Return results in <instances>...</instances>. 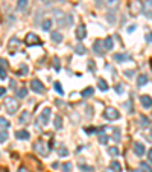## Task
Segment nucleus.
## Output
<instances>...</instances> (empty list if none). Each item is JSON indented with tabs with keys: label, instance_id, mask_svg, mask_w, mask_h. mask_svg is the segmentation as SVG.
Listing matches in <instances>:
<instances>
[{
	"label": "nucleus",
	"instance_id": "obj_1",
	"mask_svg": "<svg viewBox=\"0 0 152 172\" xmlns=\"http://www.w3.org/2000/svg\"><path fill=\"white\" fill-rule=\"evenodd\" d=\"M34 149H35V152H37V154L43 155V157H46V155L50 152V148H49V145H47L44 140H41V139H38L37 142H35V145H34Z\"/></svg>",
	"mask_w": 152,
	"mask_h": 172
},
{
	"label": "nucleus",
	"instance_id": "obj_2",
	"mask_svg": "<svg viewBox=\"0 0 152 172\" xmlns=\"http://www.w3.org/2000/svg\"><path fill=\"white\" fill-rule=\"evenodd\" d=\"M25 44L26 46H40L41 44V40H40V37H38L37 34H32V32H29L28 35H26V38H25Z\"/></svg>",
	"mask_w": 152,
	"mask_h": 172
},
{
	"label": "nucleus",
	"instance_id": "obj_3",
	"mask_svg": "<svg viewBox=\"0 0 152 172\" xmlns=\"http://www.w3.org/2000/svg\"><path fill=\"white\" fill-rule=\"evenodd\" d=\"M5 105H6V110H8L9 114H14V113L18 110V102H17L15 99H12V97L6 99V101H5Z\"/></svg>",
	"mask_w": 152,
	"mask_h": 172
},
{
	"label": "nucleus",
	"instance_id": "obj_4",
	"mask_svg": "<svg viewBox=\"0 0 152 172\" xmlns=\"http://www.w3.org/2000/svg\"><path fill=\"white\" fill-rule=\"evenodd\" d=\"M50 116H52V110H50V108H44V110H43V113L40 114V117H38L40 125H47V124H49Z\"/></svg>",
	"mask_w": 152,
	"mask_h": 172
},
{
	"label": "nucleus",
	"instance_id": "obj_5",
	"mask_svg": "<svg viewBox=\"0 0 152 172\" xmlns=\"http://www.w3.org/2000/svg\"><path fill=\"white\" fill-rule=\"evenodd\" d=\"M104 117L105 119H108V120H116V119H119L120 117V114H119V111L116 110V108H107L105 111H104Z\"/></svg>",
	"mask_w": 152,
	"mask_h": 172
},
{
	"label": "nucleus",
	"instance_id": "obj_6",
	"mask_svg": "<svg viewBox=\"0 0 152 172\" xmlns=\"http://www.w3.org/2000/svg\"><path fill=\"white\" fill-rule=\"evenodd\" d=\"M93 50H94V53H96L97 56H102V55L105 53L104 41H102V40H96V41L93 43Z\"/></svg>",
	"mask_w": 152,
	"mask_h": 172
},
{
	"label": "nucleus",
	"instance_id": "obj_7",
	"mask_svg": "<svg viewBox=\"0 0 152 172\" xmlns=\"http://www.w3.org/2000/svg\"><path fill=\"white\" fill-rule=\"evenodd\" d=\"M31 88H32L35 93H38V94L44 93V86L41 84L40 79H32V81H31Z\"/></svg>",
	"mask_w": 152,
	"mask_h": 172
},
{
	"label": "nucleus",
	"instance_id": "obj_8",
	"mask_svg": "<svg viewBox=\"0 0 152 172\" xmlns=\"http://www.w3.org/2000/svg\"><path fill=\"white\" fill-rule=\"evenodd\" d=\"M75 34H76V38H78L79 41H81V40H84V38H85V35H87V31H85V26H84V25H79V26L76 28Z\"/></svg>",
	"mask_w": 152,
	"mask_h": 172
},
{
	"label": "nucleus",
	"instance_id": "obj_9",
	"mask_svg": "<svg viewBox=\"0 0 152 172\" xmlns=\"http://www.w3.org/2000/svg\"><path fill=\"white\" fill-rule=\"evenodd\" d=\"M145 151H146V149H145V146H143L140 142H135V143H134V154H135V155L142 157V155L145 154Z\"/></svg>",
	"mask_w": 152,
	"mask_h": 172
},
{
	"label": "nucleus",
	"instance_id": "obj_10",
	"mask_svg": "<svg viewBox=\"0 0 152 172\" xmlns=\"http://www.w3.org/2000/svg\"><path fill=\"white\" fill-rule=\"evenodd\" d=\"M148 82H149V76H148L146 73L139 75V78H137V86H139V87H145Z\"/></svg>",
	"mask_w": 152,
	"mask_h": 172
},
{
	"label": "nucleus",
	"instance_id": "obj_11",
	"mask_svg": "<svg viewBox=\"0 0 152 172\" xmlns=\"http://www.w3.org/2000/svg\"><path fill=\"white\" fill-rule=\"evenodd\" d=\"M140 102H142V105L145 107V108H151L152 107V101H151V96H148V94H143L142 97H140Z\"/></svg>",
	"mask_w": 152,
	"mask_h": 172
},
{
	"label": "nucleus",
	"instance_id": "obj_12",
	"mask_svg": "<svg viewBox=\"0 0 152 172\" xmlns=\"http://www.w3.org/2000/svg\"><path fill=\"white\" fill-rule=\"evenodd\" d=\"M114 59H116L117 63H125V61L131 59V55H129V53H116V55H114Z\"/></svg>",
	"mask_w": 152,
	"mask_h": 172
},
{
	"label": "nucleus",
	"instance_id": "obj_13",
	"mask_svg": "<svg viewBox=\"0 0 152 172\" xmlns=\"http://www.w3.org/2000/svg\"><path fill=\"white\" fill-rule=\"evenodd\" d=\"M15 137H17L18 140H28V139H29V132H28L26 129H20V131L15 132Z\"/></svg>",
	"mask_w": 152,
	"mask_h": 172
},
{
	"label": "nucleus",
	"instance_id": "obj_14",
	"mask_svg": "<svg viewBox=\"0 0 152 172\" xmlns=\"http://www.w3.org/2000/svg\"><path fill=\"white\" fill-rule=\"evenodd\" d=\"M29 119H31V113H29V111H23V113L20 114L18 122H20V124H28V122H29Z\"/></svg>",
	"mask_w": 152,
	"mask_h": 172
},
{
	"label": "nucleus",
	"instance_id": "obj_15",
	"mask_svg": "<svg viewBox=\"0 0 152 172\" xmlns=\"http://www.w3.org/2000/svg\"><path fill=\"white\" fill-rule=\"evenodd\" d=\"M110 169L113 172H122V165H120L117 160H113V162L110 163Z\"/></svg>",
	"mask_w": 152,
	"mask_h": 172
},
{
	"label": "nucleus",
	"instance_id": "obj_16",
	"mask_svg": "<svg viewBox=\"0 0 152 172\" xmlns=\"http://www.w3.org/2000/svg\"><path fill=\"white\" fill-rule=\"evenodd\" d=\"M143 12L148 18H151V0H146L143 5Z\"/></svg>",
	"mask_w": 152,
	"mask_h": 172
},
{
	"label": "nucleus",
	"instance_id": "obj_17",
	"mask_svg": "<svg viewBox=\"0 0 152 172\" xmlns=\"http://www.w3.org/2000/svg\"><path fill=\"white\" fill-rule=\"evenodd\" d=\"M17 9H18L20 12H25V11L28 9V0H18V2H17Z\"/></svg>",
	"mask_w": 152,
	"mask_h": 172
},
{
	"label": "nucleus",
	"instance_id": "obj_18",
	"mask_svg": "<svg viewBox=\"0 0 152 172\" xmlns=\"http://www.w3.org/2000/svg\"><path fill=\"white\" fill-rule=\"evenodd\" d=\"M104 47H105V50H111L114 47V41H113V37H108V38H105V41H104Z\"/></svg>",
	"mask_w": 152,
	"mask_h": 172
},
{
	"label": "nucleus",
	"instance_id": "obj_19",
	"mask_svg": "<svg viewBox=\"0 0 152 172\" xmlns=\"http://www.w3.org/2000/svg\"><path fill=\"white\" fill-rule=\"evenodd\" d=\"M41 28H43V31H50L52 29V20L50 18H46L44 21H43V25H41Z\"/></svg>",
	"mask_w": 152,
	"mask_h": 172
},
{
	"label": "nucleus",
	"instance_id": "obj_20",
	"mask_svg": "<svg viewBox=\"0 0 152 172\" xmlns=\"http://www.w3.org/2000/svg\"><path fill=\"white\" fill-rule=\"evenodd\" d=\"M52 41H53V43H61V41H63V35H61L59 32H56V31L52 32Z\"/></svg>",
	"mask_w": 152,
	"mask_h": 172
},
{
	"label": "nucleus",
	"instance_id": "obj_21",
	"mask_svg": "<svg viewBox=\"0 0 152 172\" xmlns=\"http://www.w3.org/2000/svg\"><path fill=\"white\" fill-rule=\"evenodd\" d=\"M97 87H99V90H102V91H107V88H108V84H107V81L105 79H97Z\"/></svg>",
	"mask_w": 152,
	"mask_h": 172
},
{
	"label": "nucleus",
	"instance_id": "obj_22",
	"mask_svg": "<svg viewBox=\"0 0 152 172\" xmlns=\"http://www.w3.org/2000/svg\"><path fill=\"white\" fill-rule=\"evenodd\" d=\"M107 20L110 21V25H114V23H116V11H114V9H111V11L108 12Z\"/></svg>",
	"mask_w": 152,
	"mask_h": 172
},
{
	"label": "nucleus",
	"instance_id": "obj_23",
	"mask_svg": "<svg viewBox=\"0 0 152 172\" xmlns=\"http://www.w3.org/2000/svg\"><path fill=\"white\" fill-rule=\"evenodd\" d=\"M17 96L20 97V99H23V97H26L28 96V88L26 87H21L18 91H17Z\"/></svg>",
	"mask_w": 152,
	"mask_h": 172
},
{
	"label": "nucleus",
	"instance_id": "obj_24",
	"mask_svg": "<svg viewBox=\"0 0 152 172\" xmlns=\"http://www.w3.org/2000/svg\"><path fill=\"white\" fill-rule=\"evenodd\" d=\"M55 128L56 129H61L63 128V119H61V116H55Z\"/></svg>",
	"mask_w": 152,
	"mask_h": 172
},
{
	"label": "nucleus",
	"instance_id": "obj_25",
	"mask_svg": "<svg viewBox=\"0 0 152 172\" xmlns=\"http://www.w3.org/2000/svg\"><path fill=\"white\" fill-rule=\"evenodd\" d=\"M28 72H29V67H28V66H25V64H23V66H21V67H20V70H18V72H17V75H18V76H25V75H26V73H28Z\"/></svg>",
	"mask_w": 152,
	"mask_h": 172
},
{
	"label": "nucleus",
	"instance_id": "obj_26",
	"mask_svg": "<svg viewBox=\"0 0 152 172\" xmlns=\"http://www.w3.org/2000/svg\"><path fill=\"white\" fill-rule=\"evenodd\" d=\"M93 93H94V90H93L91 87H88V88H85V90H82V93H81V94H82L84 97H90V96H91Z\"/></svg>",
	"mask_w": 152,
	"mask_h": 172
},
{
	"label": "nucleus",
	"instance_id": "obj_27",
	"mask_svg": "<svg viewBox=\"0 0 152 172\" xmlns=\"http://www.w3.org/2000/svg\"><path fill=\"white\" fill-rule=\"evenodd\" d=\"M75 52L78 53V55H84V53H85V47H84L82 44H76Z\"/></svg>",
	"mask_w": 152,
	"mask_h": 172
},
{
	"label": "nucleus",
	"instance_id": "obj_28",
	"mask_svg": "<svg viewBox=\"0 0 152 172\" xmlns=\"http://www.w3.org/2000/svg\"><path fill=\"white\" fill-rule=\"evenodd\" d=\"M53 87H55V91H56V93H59L61 96L64 94V90H63V86H61V82H55V84H53Z\"/></svg>",
	"mask_w": 152,
	"mask_h": 172
},
{
	"label": "nucleus",
	"instance_id": "obj_29",
	"mask_svg": "<svg viewBox=\"0 0 152 172\" xmlns=\"http://www.w3.org/2000/svg\"><path fill=\"white\" fill-rule=\"evenodd\" d=\"M108 152H110V155L116 157V155H119V148L117 146H110L108 148Z\"/></svg>",
	"mask_w": 152,
	"mask_h": 172
},
{
	"label": "nucleus",
	"instance_id": "obj_30",
	"mask_svg": "<svg viewBox=\"0 0 152 172\" xmlns=\"http://www.w3.org/2000/svg\"><path fill=\"white\" fill-rule=\"evenodd\" d=\"M0 128H3V129L9 128V122H8L5 117H0Z\"/></svg>",
	"mask_w": 152,
	"mask_h": 172
},
{
	"label": "nucleus",
	"instance_id": "obj_31",
	"mask_svg": "<svg viewBox=\"0 0 152 172\" xmlns=\"http://www.w3.org/2000/svg\"><path fill=\"white\" fill-rule=\"evenodd\" d=\"M140 122H142V124H140L142 127H149V125H151V124H149L151 120H149L148 117H145V116H140Z\"/></svg>",
	"mask_w": 152,
	"mask_h": 172
},
{
	"label": "nucleus",
	"instance_id": "obj_32",
	"mask_svg": "<svg viewBox=\"0 0 152 172\" xmlns=\"http://www.w3.org/2000/svg\"><path fill=\"white\" fill-rule=\"evenodd\" d=\"M104 2L107 3L108 8H116V6L119 5V0H104Z\"/></svg>",
	"mask_w": 152,
	"mask_h": 172
},
{
	"label": "nucleus",
	"instance_id": "obj_33",
	"mask_svg": "<svg viewBox=\"0 0 152 172\" xmlns=\"http://www.w3.org/2000/svg\"><path fill=\"white\" fill-rule=\"evenodd\" d=\"M79 168H81L82 171H85V172H94V168L87 166V165H84V163H79Z\"/></svg>",
	"mask_w": 152,
	"mask_h": 172
},
{
	"label": "nucleus",
	"instance_id": "obj_34",
	"mask_svg": "<svg viewBox=\"0 0 152 172\" xmlns=\"http://www.w3.org/2000/svg\"><path fill=\"white\" fill-rule=\"evenodd\" d=\"M113 139H114V142H119V140H120V129H119V128H114Z\"/></svg>",
	"mask_w": 152,
	"mask_h": 172
},
{
	"label": "nucleus",
	"instance_id": "obj_35",
	"mask_svg": "<svg viewBox=\"0 0 152 172\" xmlns=\"http://www.w3.org/2000/svg\"><path fill=\"white\" fill-rule=\"evenodd\" d=\"M107 142H108V136H107V134H104V132H102V134H99V143L105 145Z\"/></svg>",
	"mask_w": 152,
	"mask_h": 172
},
{
	"label": "nucleus",
	"instance_id": "obj_36",
	"mask_svg": "<svg viewBox=\"0 0 152 172\" xmlns=\"http://www.w3.org/2000/svg\"><path fill=\"white\" fill-rule=\"evenodd\" d=\"M53 67H55V70H56V72H59V70H61V66H59V59H58V56H55V58H53Z\"/></svg>",
	"mask_w": 152,
	"mask_h": 172
},
{
	"label": "nucleus",
	"instance_id": "obj_37",
	"mask_svg": "<svg viewBox=\"0 0 152 172\" xmlns=\"http://www.w3.org/2000/svg\"><path fill=\"white\" fill-rule=\"evenodd\" d=\"M58 154H59V157H67V155H69V151L63 146L61 149H58Z\"/></svg>",
	"mask_w": 152,
	"mask_h": 172
},
{
	"label": "nucleus",
	"instance_id": "obj_38",
	"mask_svg": "<svg viewBox=\"0 0 152 172\" xmlns=\"http://www.w3.org/2000/svg\"><path fill=\"white\" fill-rule=\"evenodd\" d=\"M8 140V134L5 131H0V143H5Z\"/></svg>",
	"mask_w": 152,
	"mask_h": 172
},
{
	"label": "nucleus",
	"instance_id": "obj_39",
	"mask_svg": "<svg viewBox=\"0 0 152 172\" xmlns=\"http://www.w3.org/2000/svg\"><path fill=\"white\" fill-rule=\"evenodd\" d=\"M61 168H63V171L64 172H70L72 171V163H64Z\"/></svg>",
	"mask_w": 152,
	"mask_h": 172
},
{
	"label": "nucleus",
	"instance_id": "obj_40",
	"mask_svg": "<svg viewBox=\"0 0 152 172\" xmlns=\"http://www.w3.org/2000/svg\"><path fill=\"white\" fill-rule=\"evenodd\" d=\"M131 9L135 12V11H140V5L137 3V2H134V3H131Z\"/></svg>",
	"mask_w": 152,
	"mask_h": 172
},
{
	"label": "nucleus",
	"instance_id": "obj_41",
	"mask_svg": "<svg viewBox=\"0 0 152 172\" xmlns=\"http://www.w3.org/2000/svg\"><path fill=\"white\" fill-rule=\"evenodd\" d=\"M114 90H116V93H117V94H122V93H123V86L117 84V86L114 87Z\"/></svg>",
	"mask_w": 152,
	"mask_h": 172
},
{
	"label": "nucleus",
	"instance_id": "obj_42",
	"mask_svg": "<svg viewBox=\"0 0 152 172\" xmlns=\"http://www.w3.org/2000/svg\"><path fill=\"white\" fill-rule=\"evenodd\" d=\"M0 79H6V70L2 66H0Z\"/></svg>",
	"mask_w": 152,
	"mask_h": 172
},
{
	"label": "nucleus",
	"instance_id": "obj_43",
	"mask_svg": "<svg viewBox=\"0 0 152 172\" xmlns=\"http://www.w3.org/2000/svg\"><path fill=\"white\" fill-rule=\"evenodd\" d=\"M142 169L145 172H151V166H149L148 163H142Z\"/></svg>",
	"mask_w": 152,
	"mask_h": 172
},
{
	"label": "nucleus",
	"instance_id": "obj_44",
	"mask_svg": "<svg viewBox=\"0 0 152 172\" xmlns=\"http://www.w3.org/2000/svg\"><path fill=\"white\" fill-rule=\"evenodd\" d=\"M132 75H134V70H126L125 72V76L126 78H132Z\"/></svg>",
	"mask_w": 152,
	"mask_h": 172
},
{
	"label": "nucleus",
	"instance_id": "obj_45",
	"mask_svg": "<svg viewBox=\"0 0 152 172\" xmlns=\"http://www.w3.org/2000/svg\"><path fill=\"white\" fill-rule=\"evenodd\" d=\"M5 93H6V88H5V87H0V97L5 96Z\"/></svg>",
	"mask_w": 152,
	"mask_h": 172
},
{
	"label": "nucleus",
	"instance_id": "obj_46",
	"mask_svg": "<svg viewBox=\"0 0 152 172\" xmlns=\"http://www.w3.org/2000/svg\"><path fill=\"white\" fill-rule=\"evenodd\" d=\"M134 31H135V25H132V26H129V28H128V32H129V34H131V32H134Z\"/></svg>",
	"mask_w": 152,
	"mask_h": 172
},
{
	"label": "nucleus",
	"instance_id": "obj_47",
	"mask_svg": "<svg viewBox=\"0 0 152 172\" xmlns=\"http://www.w3.org/2000/svg\"><path fill=\"white\" fill-rule=\"evenodd\" d=\"M151 160H152V151L148 149V162H151Z\"/></svg>",
	"mask_w": 152,
	"mask_h": 172
},
{
	"label": "nucleus",
	"instance_id": "obj_48",
	"mask_svg": "<svg viewBox=\"0 0 152 172\" xmlns=\"http://www.w3.org/2000/svg\"><path fill=\"white\" fill-rule=\"evenodd\" d=\"M0 66H2V67H6V66H8V63H6L5 59H0Z\"/></svg>",
	"mask_w": 152,
	"mask_h": 172
},
{
	"label": "nucleus",
	"instance_id": "obj_49",
	"mask_svg": "<svg viewBox=\"0 0 152 172\" xmlns=\"http://www.w3.org/2000/svg\"><path fill=\"white\" fill-rule=\"evenodd\" d=\"M18 172H29V171H28V169H26V168H25V166H21V168H20V169H18Z\"/></svg>",
	"mask_w": 152,
	"mask_h": 172
},
{
	"label": "nucleus",
	"instance_id": "obj_50",
	"mask_svg": "<svg viewBox=\"0 0 152 172\" xmlns=\"http://www.w3.org/2000/svg\"><path fill=\"white\" fill-rule=\"evenodd\" d=\"M146 41H148V43H151V32L146 35Z\"/></svg>",
	"mask_w": 152,
	"mask_h": 172
},
{
	"label": "nucleus",
	"instance_id": "obj_51",
	"mask_svg": "<svg viewBox=\"0 0 152 172\" xmlns=\"http://www.w3.org/2000/svg\"><path fill=\"white\" fill-rule=\"evenodd\" d=\"M93 131H94L93 128H87V129H85V132H88V134H90V132H93Z\"/></svg>",
	"mask_w": 152,
	"mask_h": 172
},
{
	"label": "nucleus",
	"instance_id": "obj_52",
	"mask_svg": "<svg viewBox=\"0 0 152 172\" xmlns=\"http://www.w3.org/2000/svg\"><path fill=\"white\" fill-rule=\"evenodd\" d=\"M43 3L44 5H49V3H52V0H43Z\"/></svg>",
	"mask_w": 152,
	"mask_h": 172
},
{
	"label": "nucleus",
	"instance_id": "obj_53",
	"mask_svg": "<svg viewBox=\"0 0 152 172\" xmlns=\"http://www.w3.org/2000/svg\"><path fill=\"white\" fill-rule=\"evenodd\" d=\"M102 2H104V0H96V3H97V6H99V5H102Z\"/></svg>",
	"mask_w": 152,
	"mask_h": 172
},
{
	"label": "nucleus",
	"instance_id": "obj_54",
	"mask_svg": "<svg viewBox=\"0 0 152 172\" xmlns=\"http://www.w3.org/2000/svg\"><path fill=\"white\" fill-rule=\"evenodd\" d=\"M0 172H8L6 169H0Z\"/></svg>",
	"mask_w": 152,
	"mask_h": 172
},
{
	"label": "nucleus",
	"instance_id": "obj_55",
	"mask_svg": "<svg viewBox=\"0 0 152 172\" xmlns=\"http://www.w3.org/2000/svg\"><path fill=\"white\" fill-rule=\"evenodd\" d=\"M134 172H143V171L142 169H137V171H134Z\"/></svg>",
	"mask_w": 152,
	"mask_h": 172
},
{
	"label": "nucleus",
	"instance_id": "obj_56",
	"mask_svg": "<svg viewBox=\"0 0 152 172\" xmlns=\"http://www.w3.org/2000/svg\"><path fill=\"white\" fill-rule=\"evenodd\" d=\"M59 2H66V0H59Z\"/></svg>",
	"mask_w": 152,
	"mask_h": 172
}]
</instances>
